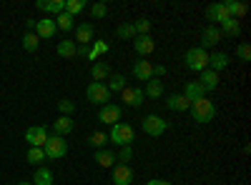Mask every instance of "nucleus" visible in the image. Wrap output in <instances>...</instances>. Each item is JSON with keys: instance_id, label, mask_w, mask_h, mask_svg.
Listing matches in <instances>:
<instances>
[{"instance_id": "obj_11", "label": "nucleus", "mask_w": 251, "mask_h": 185, "mask_svg": "<svg viewBox=\"0 0 251 185\" xmlns=\"http://www.w3.org/2000/svg\"><path fill=\"white\" fill-rule=\"evenodd\" d=\"M121 100H123L128 108H141L143 103H146L143 88H126V90L121 93Z\"/></svg>"}, {"instance_id": "obj_2", "label": "nucleus", "mask_w": 251, "mask_h": 185, "mask_svg": "<svg viewBox=\"0 0 251 185\" xmlns=\"http://www.w3.org/2000/svg\"><path fill=\"white\" fill-rule=\"evenodd\" d=\"M183 63L188 70H194V73H203L208 68V50H203L201 45H194V48H188L186 55H183Z\"/></svg>"}, {"instance_id": "obj_9", "label": "nucleus", "mask_w": 251, "mask_h": 185, "mask_svg": "<svg viewBox=\"0 0 251 185\" xmlns=\"http://www.w3.org/2000/svg\"><path fill=\"white\" fill-rule=\"evenodd\" d=\"M113 185H131L136 180V173L131 165H121V163H116L113 165Z\"/></svg>"}, {"instance_id": "obj_34", "label": "nucleus", "mask_w": 251, "mask_h": 185, "mask_svg": "<svg viewBox=\"0 0 251 185\" xmlns=\"http://www.w3.org/2000/svg\"><path fill=\"white\" fill-rule=\"evenodd\" d=\"M25 160L30 163V165H43V163H46V153H43V148H30L28 155H25Z\"/></svg>"}, {"instance_id": "obj_45", "label": "nucleus", "mask_w": 251, "mask_h": 185, "mask_svg": "<svg viewBox=\"0 0 251 185\" xmlns=\"http://www.w3.org/2000/svg\"><path fill=\"white\" fill-rule=\"evenodd\" d=\"M146 185H174V183H169V180H149Z\"/></svg>"}, {"instance_id": "obj_14", "label": "nucleus", "mask_w": 251, "mask_h": 185, "mask_svg": "<svg viewBox=\"0 0 251 185\" xmlns=\"http://www.w3.org/2000/svg\"><path fill=\"white\" fill-rule=\"evenodd\" d=\"M73 128H75V120H73L71 115H60V118H55V123H53V135L66 138L68 133H73Z\"/></svg>"}, {"instance_id": "obj_31", "label": "nucleus", "mask_w": 251, "mask_h": 185, "mask_svg": "<svg viewBox=\"0 0 251 185\" xmlns=\"http://www.w3.org/2000/svg\"><path fill=\"white\" fill-rule=\"evenodd\" d=\"M33 185H53V173L48 168H35V175H33Z\"/></svg>"}, {"instance_id": "obj_10", "label": "nucleus", "mask_w": 251, "mask_h": 185, "mask_svg": "<svg viewBox=\"0 0 251 185\" xmlns=\"http://www.w3.org/2000/svg\"><path fill=\"white\" fill-rule=\"evenodd\" d=\"M221 30H219V25H208V28H203V33H201V48L203 50H208V48H216L219 43H221Z\"/></svg>"}, {"instance_id": "obj_18", "label": "nucleus", "mask_w": 251, "mask_h": 185, "mask_svg": "<svg viewBox=\"0 0 251 185\" xmlns=\"http://www.w3.org/2000/svg\"><path fill=\"white\" fill-rule=\"evenodd\" d=\"M228 63H231V58H228L226 53H211V55H208V70H214V73L226 70Z\"/></svg>"}, {"instance_id": "obj_32", "label": "nucleus", "mask_w": 251, "mask_h": 185, "mask_svg": "<svg viewBox=\"0 0 251 185\" xmlns=\"http://www.w3.org/2000/svg\"><path fill=\"white\" fill-rule=\"evenodd\" d=\"M108 53V43H103V40H93V48H91V53H88V60H96L100 58V55H106Z\"/></svg>"}, {"instance_id": "obj_40", "label": "nucleus", "mask_w": 251, "mask_h": 185, "mask_svg": "<svg viewBox=\"0 0 251 185\" xmlns=\"http://www.w3.org/2000/svg\"><path fill=\"white\" fill-rule=\"evenodd\" d=\"M236 58L241 60V63H249L251 60V45L249 43H239L236 45Z\"/></svg>"}, {"instance_id": "obj_35", "label": "nucleus", "mask_w": 251, "mask_h": 185, "mask_svg": "<svg viewBox=\"0 0 251 185\" xmlns=\"http://www.w3.org/2000/svg\"><path fill=\"white\" fill-rule=\"evenodd\" d=\"M108 143V133H93L91 138H88V145L91 148H96V150H103V145Z\"/></svg>"}, {"instance_id": "obj_26", "label": "nucleus", "mask_w": 251, "mask_h": 185, "mask_svg": "<svg viewBox=\"0 0 251 185\" xmlns=\"http://www.w3.org/2000/svg\"><path fill=\"white\" fill-rule=\"evenodd\" d=\"M219 30H221L224 38H239V33H241V23H239L236 18H228L226 23L219 25Z\"/></svg>"}, {"instance_id": "obj_24", "label": "nucleus", "mask_w": 251, "mask_h": 185, "mask_svg": "<svg viewBox=\"0 0 251 185\" xmlns=\"http://www.w3.org/2000/svg\"><path fill=\"white\" fill-rule=\"evenodd\" d=\"M183 95L188 98V100H201V98H206V90L201 88V83H199V80H188V83H186V88H183Z\"/></svg>"}, {"instance_id": "obj_36", "label": "nucleus", "mask_w": 251, "mask_h": 185, "mask_svg": "<svg viewBox=\"0 0 251 185\" xmlns=\"http://www.w3.org/2000/svg\"><path fill=\"white\" fill-rule=\"evenodd\" d=\"M38 45H40V38H38L35 33H25V35H23V48H25L28 53H35Z\"/></svg>"}, {"instance_id": "obj_30", "label": "nucleus", "mask_w": 251, "mask_h": 185, "mask_svg": "<svg viewBox=\"0 0 251 185\" xmlns=\"http://www.w3.org/2000/svg\"><path fill=\"white\" fill-rule=\"evenodd\" d=\"M75 40H60L58 43V48H55V53L60 55V58H75Z\"/></svg>"}, {"instance_id": "obj_4", "label": "nucleus", "mask_w": 251, "mask_h": 185, "mask_svg": "<svg viewBox=\"0 0 251 185\" xmlns=\"http://www.w3.org/2000/svg\"><path fill=\"white\" fill-rule=\"evenodd\" d=\"M141 128H143V133H146V135H151V138H161L166 130H169V120L161 118V115H156V113H151V115H146V118H143Z\"/></svg>"}, {"instance_id": "obj_42", "label": "nucleus", "mask_w": 251, "mask_h": 185, "mask_svg": "<svg viewBox=\"0 0 251 185\" xmlns=\"http://www.w3.org/2000/svg\"><path fill=\"white\" fill-rule=\"evenodd\" d=\"M58 110H60V115H71V113H75V103L73 100H58Z\"/></svg>"}, {"instance_id": "obj_28", "label": "nucleus", "mask_w": 251, "mask_h": 185, "mask_svg": "<svg viewBox=\"0 0 251 185\" xmlns=\"http://www.w3.org/2000/svg\"><path fill=\"white\" fill-rule=\"evenodd\" d=\"M53 20H55V28H58V30H63V33H71V30L75 28V23H73L75 18H71V15H68L66 10H63L60 15H55Z\"/></svg>"}, {"instance_id": "obj_37", "label": "nucleus", "mask_w": 251, "mask_h": 185, "mask_svg": "<svg viewBox=\"0 0 251 185\" xmlns=\"http://www.w3.org/2000/svg\"><path fill=\"white\" fill-rule=\"evenodd\" d=\"M133 30H136V35H151V20L149 18H138L133 23Z\"/></svg>"}, {"instance_id": "obj_41", "label": "nucleus", "mask_w": 251, "mask_h": 185, "mask_svg": "<svg viewBox=\"0 0 251 185\" xmlns=\"http://www.w3.org/2000/svg\"><path fill=\"white\" fill-rule=\"evenodd\" d=\"M91 15H93V20L106 18V15H108V5H106V3H93V5H91Z\"/></svg>"}, {"instance_id": "obj_33", "label": "nucleus", "mask_w": 251, "mask_h": 185, "mask_svg": "<svg viewBox=\"0 0 251 185\" xmlns=\"http://www.w3.org/2000/svg\"><path fill=\"white\" fill-rule=\"evenodd\" d=\"M86 0H66V13L71 15V18H75L78 13H83V10H86Z\"/></svg>"}, {"instance_id": "obj_7", "label": "nucleus", "mask_w": 251, "mask_h": 185, "mask_svg": "<svg viewBox=\"0 0 251 185\" xmlns=\"http://www.w3.org/2000/svg\"><path fill=\"white\" fill-rule=\"evenodd\" d=\"M121 118H123V108L118 103H108V105L98 110V120L106 123V125H116V123H121Z\"/></svg>"}, {"instance_id": "obj_20", "label": "nucleus", "mask_w": 251, "mask_h": 185, "mask_svg": "<svg viewBox=\"0 0 251 185\" xmlns=\"http://www.w3.org/2000/svg\"><path fill=\"white\" fill-rule=\"evenodd\" d=\"M133 75H136V80H149L153 78V65L149 63V60H136L133 63Z\"/></svg>"}, {"instance_id": "obj_15", "label": "nucleus", "mask_w": 251, "mask_h": 185, "mask_svg": "<svg viewBox=\"0 0 251 185\" xmlns=\"http://www.w3.org/2000/svg\"><path fill=\"white\" fill-rule=\"evenodd\" d=\"M206 15H208V20H214V25H221V23H226L228 18V10L224 8V3H211L206 8Z\"/></svg>"}, {"instance_id": "obj_46", "label": "nucleus", "mask_w": 251, "mask_h": 185, "mask_svg": "<svg viewBox=\"0 0 251 185\" xmlns=\"http://www.w3.org/2000/svg\"><path fill=\"white\" fill-rule=\"evenodd\" d=\"M18 185H33V183H18Z\"/></svg>"}, {"instance_id": "obj_21", "label": "nucleus", "mask_w": 251, "mask_h": 185, "mask_svg": "<svg viewBox=\"0 0 251 185\" xmlns=\"http://www.w3.org/2000/svg\"><path fill=\"white\" fill-rule=\"evenodd\" d=\"M35 8H38V10H43V13L60 15L63 10H66V0H38Z\"/></svg>"}, {"instance_id": "obj_27", "label": "nucleus", "mask_w": 251, "mask_h": 185, "mask_svg": "<svg viewBox=\"0 0 251 185\" xmlns=\"http://www.w3.org/2000/svg\"><path fill=\"white\" fill-rule=\"evenodd\" d=\"M106 88L111 90V95H113V93H123L126 88H128V83H126V75H121V73L111 75L108 83H106Z\"/></svg>"}, {"instance_id": "obj_44", "label": "nucleus", "mask_w": 251, "mask_h": 185, "mask_svg": "<svg viewBox=\"0 0 251 185\" xmlns=\"http://www.w3.org/2000/svg\"><path fill=\"white\" fill-rule=\"evenodd\" d=\"M166 75V65H153V78H161Z\"/></svg>"}, {"instance_id": "obj_39", "label": "nucleus", "mask_w": 251, "mask_h": 185, "mask_svg": "<svg viewBox=\"0 0 251 185\" xmlns=\"http://www.w3.org/2000/svg\"><path fill=\"white\" fill-rule=\"evenodd\" d=\"M116 160L121 163V165H128V163L133 160V145H128V148H121V150H118V155H116Z\"/></svg>"}, {"instance_id": "obj_12", "label": "nucleus", "mask_w": 251, "mask_h": 185, "mask_svg": "<svg viewBox=\"0 0 251 185\" xmlns=\"http://www.w3.org/2000/svg\"><path fill=\"white\" fill-rule=\"evenodd\" d=\"M133 50L138 53V55H151L153 50H156V40L151 38V35H136L133 38Z\"/></svg>"}, {"instance_id": "obj_13", "label": "nucleus", "mask_w": 251, "mask_h": 185, "mask_svg": "<svg viewBox=\"0 0 251 185\" xmlns=\"http://www.w3.org/2000/svg\"><path fill=\"white\" fill-rule=\"evenodd\" d=\"M166 108L174 110V113H186L188 108H191V100H188L183 93H174V95H169V100H166Z\"/></svg>"}, {"instance_id": "obj_16", "label": "nucleus", "mask_w": 251, "mask_h": 185, "mask_svg": "<svg viewBox=\"0 0 251 185\" xmlns=\"http://www.w3.org/2000/svg\"><path fill=\"white\" fill-rule=\"evenodd\" d=\"M91 78H93V83H103V80H108L111 78V65L106 63V60H96L93 68H91Z\"/></svg>"}, {"instance_id": "obj_6", "label": "nucleus", "mask_w": 251, "mask_h": 185, "mask_svg": "<svg viewBox=\"0 0 251 185\" xmlns=\"http://www.w3.org/2000/svg\"><path fill=\"white\" fill-rule=\"evenodd\" d=\"M86 98L88 103H93V105H108V100H111V90L106 88V83H91L86 88Z\"/></svg>"}, {"instance_id": "obj_17", "label": "nucleus", "mask_w": 251, "mask_h": 185, "mask_svg": "<svg viewBox=\"0 0 251 185\" xmlns=\"http://www.w3.org/2000/svg\"><path fill=\"white\" fill-rule=\"evenodd\" d=\"M35 35H38L40 40H48V38H53V35H55V20H53V18L38 20V23H35Z\"/></svg>"}, {"instance_id": "obj_8", "label": "nucleus", "mask_w": 251, "mask_h": 185, "mask_svg": "<svg viewBox=\"0 0 251 185\" xmlns=\"http://www.w3.org/2000/svg\"><path fill=\"white\" fill-rule=\"evenodd\" d=\"M25 140L30 148H43L46 140H48V128L46 125H30L25 130Z\"/></svg>"}, {"instance_id": "obj_22", "label": "nucleus", "mask_w": 251, "mask_h": 185, "mask_svg": "<svg viewBox=\"0 0 251 185\" xmlns=\"http://www.w3.org/2000/svg\"><path fill=\"white\" fill-rule=\"evenodd\" d=\"M201 75V80H199V83H201V88L206 90V93H211V90H216V85H219V73H214V70H203V73H199Z\"/></svg>"}, {"instance_id": "obj_3", "label": "nucleus", "mask_w": 251, "mask_h": 185, "mask_svg": "<svg viewBox=\"0 0 251 185\" xmlns=\"http://www.w3.org/2000/svg\"><path fill=\"white\" fill-rule=\"evenodd\" d=\"M191 115H194V120L196 123H211L214 118H216V105H214V100H208V98H201V100H194L191 103Z\"/></svg>"}, {"instance_id": "obj_43", "label": "nucleus", "mask_w": 251, "mask_h": 185, "mask_svg": "<svg viewBox=\"0 0 251 185\" xmlns=\"http://www.w3.org/2000/svg\"><path fill=\"white\" fill-rule=\"evenodd\" d=\"M88 53H91L88 45H78V48H75V55H80V58H88Z\"/></svg>"}, {"instance_id": "obj_19", "label": "nucleus", "mask_w": 251, "mask_h": 185, "mask_svg": "<svg viewBox=\"0 0 251 185\" xmlns=\"http://www.w3.org/2000/svg\"><path fill=\"white\" fill-rule=\"evenodd\" d=\"M96 33H93V25L91 23H80L78 28H75V43L78 45H88V43H93V38Z\"/></svg>"}, {"instance_id": "obj_38", "label": "nucleus", "mask_w": 251, "mask_h": 185, "mask_svg": "<svg viewBox=\"0 0 251 185\" xmlns=\"http://www.w3.org/2000/svg\"><path fill=\"white\" fill-rule=\"evenodd\" d=\"M116 35H118L121 40H133V38H136V30H133V23H123V25H118V30H116Z\"/></svg>"}, {"instance_id": "obj_29", "label": "nucleus", "mask_w": 251, "mask_h": 185, "mask_svg": "<svg viewBox=\"0 0 251 185\" xmlns=\"http://www.w3.org/2000/svg\"><path fill=\"white\" fill-rule=\"evenodd\" d=\"M96 163L100 168H113L116 165V153H111V150H96Z\"/></svg>"}, {"instance_id": "obj_23", "label": "nucleus", "mask_w": 251, "mask_h": 185, "mask_svg": "<svg viewBox=\"0 0 251 185\" xmlns=\"http://www.w3.org/2000/svg\"><path fill=\"white\" fill-rule=\"evenodd\" d=\"M224 8L228 10V15L236 18V20H241V18L249 13V5H246V3H241V0H226Z\"/></svg>"}, {"instance_id": "obj_1", "label": "nucleus", "mask_w": 251, "mask_h": 185, "mask_svg": "<svg viewBox=\"0 0 251 185\" xmlns=\"http://www.w3.org/2000/svg\"><path fill=\"white\" fill-rule=\"evenodd\" d=\"M133 140H136V130L128 123H116V125H111L108 143H113L118 148H128V145H133Z\"/></svg>"}, {"instance_id": "obj_25", "label": "nucleus", "mask_w": 251, "mask_h": 185, "mask_svg": "<svg viewBox=\"0 0 251 185\" xmlns=\"http://www.w3.org/2000/svg\"><path fill=\"white\" fill-rule=\"evenodd\" d=\"M143 95H146V98H151V100H158V98L163 95V80L151 78L149 83H146V88H143Z\"/></svg>"}, {"instance_id": "obj_5", "label": "nucleus", "mask_w": 251, "mask_h": 185, "mask_svg": "<svg viewBox=\"0 0 251 185\" xmlns=\"http://www.w3.org/2000/svg\"><path fill=\"white\" fill-rule=\"evenodd\" d=\"M43 153H46V160H58L68 153V140L60 138V135H48L46 145H43Z\"/></svg>"}]
</instances>
